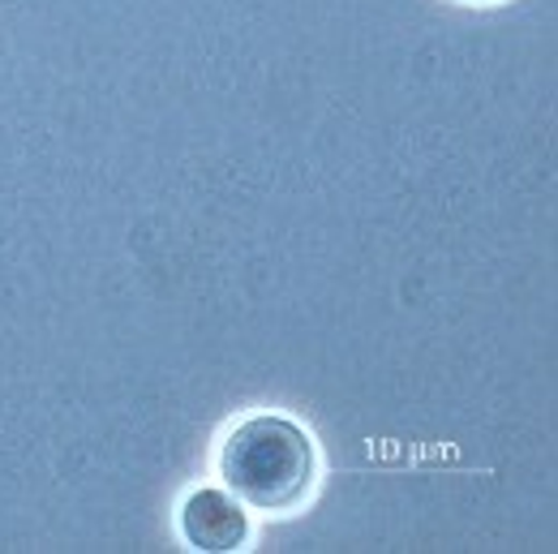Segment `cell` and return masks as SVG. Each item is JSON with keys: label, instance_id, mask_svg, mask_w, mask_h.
<instances>
[{"label": "cell", "instance_id": "1", "mask_svg": "<svg viewBox=\"0 0 558 554\" xmlns=\"http://www.w3.org/2000/svg\"><path fill=\"white\" fill-rule=\"evenodd\" d=\"M219 478L241 503L283 511L314 485V443L288 417H250L228 434L219 451Z\"/></svg>", "mask_w": 558, "mask_h": 554}, {"label": "cell", "instance_id": "2", "mask_svg": "<svg viewBox=\"0 0 558 554\" xmlns=\"http://www.w3.org/2000/svg\"><path fill=\"white\" fill-rule=\"evenodd\" d=\"M181 533L194 551H241L250 538V516L241 511V498H232L223 490H194L181 507Z\"/></svg>", "mask_w": 558, "mask_h": 554}]
</instances>
